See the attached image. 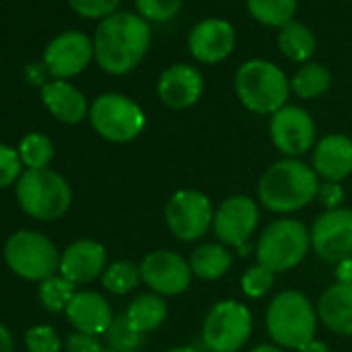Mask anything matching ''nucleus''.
I'll use <instances>...</instances> for the list:
<instances>
[{"label":"nucleus","mask_w":352,"mask_h":352,"mask_svg":"<svg viewBox=\"0 0 352 352\" xmlns=\"http://www.w3.org/2000/svg\"><path fill=\"white\" fill-rule=\"evenodd\" d=\"M189 265H191L193 276H197L201 280H218L230 270L232 253L224 245L208 243V245L197 247L191 253Z\"/></svg>","instance_id":"obj_24"},{"label":"nucleus","mask_w":352,"mask_h":352,"mask_svg":"<svg viewBox=\"0 0 352 352\" xmlns=\"http://www.w3.org/2000/svg\"><path fill=\"white\" fill-rule=\"evenodd\" d=\"M259 224V208L247 195H232L214 214V232L224 247L243 249Z\"/></svg>","instance_id":"obj_12"},{"label":"nucleus","mask_w":352,"mask_h":352,"mask_svg":"<svg viewBox=\"0 0 352 352\" xmlns=\"http://www.w3.org/2000/svg\"><path fill=\"white\" fill-rule=\"evenodd\" d=\"M311 247V232L294 218L272 222L257 241V263L274 274L296 267Z\"/></svg>","instance_id":"obj_5"},{"label":"nucleus","mask_w":352,"mask_h":352,"mask_svg":"<svg viewBox=\"0 0 352 352\" xmlns=\"http://www.w3.org/2000/svg\"><path fill=\"white\" fill-rule=\"evenodd\" d=\"M274 278H276L274 272H270L267 267H263V265L257 263V265L249 267V270L243 274L241 288H243V292H245L249 298H261L263 294H267V290H272Z\"/></svg>","instance_id":"obj_33"},{"label":"nucleus","mask_w":352,"mask_h":352,"mask_svg":"<svg viewBox=\"0 0 352 352\" xmlns=\"http://www.w3.org/2000/svg\"><path fill=\"white\" fill-rule=\"evenodd\" d=\"M251 352H284L280 346H272V344H259V346H255Z\"/></svg>","instance_id":"obj_43"},{"label":"nucleus","mask_w":352,"mask_h":352,"mask_svg":"<svg viewBox=\"0 0 352 352\" xmlns=\"http://www.w3.org/2000/svg\"><path fill=\"white\" fill-rule=\"evenodd\" d=\"M234 28L224 19H206L197 23L189 36L191 54L206 65H216L228 58L234 50Z\"/></svg>","instance_id":"obj_16"},{"label":"nucleus","mask_w":352,"mask_h":352,"mask_svg":"<svg viewBox=\"0 0 352 352\" xmlns=\"http://www.w3.org/2000/svg\"><path fill=\"white\" fill-rule=\"evenodd\" d=\"M151 30L135 13H114L106 17L94 36V56L110 75L131 73L147 54Z\"/></svg>","instance_id":"obj_1"},{"label":"nucleus","mask_w":352,"mask_h":352,"mask_svg":"<svg viewBox=\"0 0 352 352\" xmlns=\"http://www.w3.org/2000/svg\"><path fill=\"white\" fill-rule=\"evenodd\" d=\"M0 352H15L13 336L3 323H0Z\"/></svg>","instance_id":"obj_40"},{"label":"nucleus","mask_w":352,"mask_h":352,"mask_svg":"<svg viewBox=\"0 0 352 352\" xmlns=\"http://www.w3.org/2000/svg\"><path fill=\"white\" fill-rule=\"evenodd\" d=\"M67 317L75 325L77 331L89 333L96 338L100 333H106L114 321L108 300L102 294L89 292V290L77 292L73 296V300L67 307Z\"/></svg>","instance_id":"obj_20"},{"label":"nucleus","mask_w":352,"mask_h":352,"mask_svg":"<svg viewBox=\"0 0 352 352\" xmlns=\"http://www.w3.org/2000/svg\"><path fill=\"white\" fill-rule=\"evenodd\" d=\"M265 325L278 346L300 350L305 344L315 340L317 313L302 292L284 290L270 302Z\"/></svg>","instance_id":"obj_4"},{"label":"nucleus","mask_w":352,"mask_h":352,"mask_svg":"<svg viewBox=\"0 0 352 352\" xmlns=\"http://www.w3.org/2000/svg\"><path fill=\"white\" fill-rule=\"evenodd\" d=\"M5 259L15 274L36 282L48 280L60 270V255L54 243L32 230H21L7 241Z\"/></svg>","instance_id":"obj_7"},{"label":"nucleus","mask_w":352,"mask_h":352,"mask_svg":"<svg viewBox=\"0 0 352 352\" xmlns=\"http://www.w3.org/2000/svg\"><path fill=\"white\" fill-rule=\"evenodd\" d=\"M311 247L327 263L352 257V210H331L321 214L311 228Z\"/></svg>","instance_id":"obj_13"},{"label":"nucleus","mask_w":352,"mask_h":352,"mask_svg":"<svg viewBox=\"0 0 352 352\" xmlns=\"http://www.w3.org/2000/svg\"><path fill=\"white\" fill-rule=\"evenodd\" d=\"M298 352H331L329 346L325 342H319V340H311L309 344H305Z\"/></svg>","instance_id":"obj_42"},{"label":"nucleus","mask_w":352,"mask_h":352,"mask_svg":"<svg viewBox=\"0 0 352 352\" xmlns=\"http://www.w3.org/2000/svg\"><path fill=\"white\" fill-rule=\"evenodd\" d=\"M91 126L100 137L112 143L133 141L145 126V114L131 98L104 94L89 108Z\"/></svg>","instance_id":"obj_8"},{"label":"nucleus","mask_w":352,"mask_h":352,"mask_svg":"<svg viewBox=\"0 0 352 352\" xmlns=\"http://www.w3.org/2000/svg\"><path fill=\"white\" fill-rule=\"evenodd\" d=\"M75 294H77L75 284L71 280H67L65 276H52V278L44 280L40 286V300L52 313L67 311V307Z\"/></svg>","instance_id":"obj_30"},{"label":"nucleus","mask_w":352,"mask_h":352,"mask_svg":"<svg viewBox=\"0 0 352 352\" xmlns=\"http://www.w3.org/2000/svg\"><path fill=\"white\" fill-rule=\"evenodd\" d=\"M270 135L274 145L290 155H302L315 143V122L311 114L298 106H284L270 120Z\"/></svg>","instance_id":"obj_14"},{"label":"nucleus","mask_w":352,"mask_h":352,"mask_svg":"<svg viewBox=\"0 0 352 352\" xmlns=\"http://www.w3.org/2000/svg\"><path fill=\"white\" fill-rule=\"evenodd\" d=\"M71 9L87 19H106L116 13L120 0H69Z\"/></svg>","instance_id":"obj_34"},{"label":"nucleus","mask_w":352,"mask_h":352,"mask_svg":"<svg viewBox=\"0 0 352 352\" xmlns=\"http://www.w3.org/2000/svg\"><path fill=\"white\" fill-rule=\"evenodd\" d=\"M141 282L147 284L160 296L183 294L193 278L189 261L176 251H151L139 263Z\"/></svg>","instance_id":"obj_11"},{"label":"nucleus","mask_w":352,"mask_h":352,"mask_svg":"<svg viewBox=\"0 0 352 352\" xmlns=\"http://www.w3.org/2000/svg\"><path fill=\"white\" fill-rule=\"evenodd\" d=\"M48 69L44 67V65H32V67H28V75H30V79L34 81V83H38V85H46L44 83V73H46Z\"/></svg>","instance_id":"obj_41"},{"label":"nucleus","mask_w":352,"mask_h":352,"mask_svg":"<svg viewBox=\"0 0 352 352\" xmlns=\"http://www.w3.org/2000/svg\"><path fill=\"white\" fill-rule=\"evenodd\" d=\"M106 267V249L96 241H77L60 257V276L73 284H85L98 278Z\"/></svg>","instance_id":"obj_19"},{"label":"nucleus","mask_w":352,"mask_h":352,"mask_svg":"<svg viewBox=\"0 0 352 352\" xmlns=\"http://www.w3.org/2000/svg\"><path fill=\"white\" fill-rule=\"evenodd\" d=\"M104 352H116V350H104Z\"/></svg>","instance_id":"obj_45"},{"label":"nucleus","mask_w":352,"mask_h":352,"mask_svg":"<svg viewBox=\"0 0 352 352\" xmlns=\"http://www.w3.org/2000/svg\"><path fill=\"white\" fill-rule=\"evenodd\" d=\"M129 325L137 331V333H147L157 329L164 319L168 317V305L160 294H139L126 309L124 313Z\"/></svg>","instance_id":"obj_23"},{"label":"nucleus","mask_w":352,"mask_h":352,"mask_svg":"<svg viewBox=\"0 0 352 352\" xmlns=\"http://www.w3.org/2000/svg\"><path fill=\"white\" fill-rule=\"evenodd\" d=\"M336 280L340 284H352V257L336 263Z\"/></svg>","instance_id":"obj_39"},{"label":"nucleus","mask_w":352,"mask_h":352,"mask_svg":"<svg viewBox=\"0 0 352 352\" xmlns=\"http://www.w3.org/2000/svg\"><path fill=\"white\" fill-rule=\"evenodd\" d=\"M253 329L251 311L236 300H222L210 309L204 321V344L212 352H239Z\"/></svg>","instance_id":"obj_9"},{"label":"nucleus","mask_w":352,"mask_h":352,"mask_svg":"<svg viewBox=\"0 0 352 352\" xmlns=\"http://www.w3.org/2000/svg\"><path fill=\"white\" fill-rule=\"evenodd\" d=\"M313 170L329 183H340L352 174V139L346 135H325L313 151Z\"/></svg>","instance_id":"obj_18"},{"label":"nucleus","mask_w":352,"mask_h":352,"mask_svg":"<svg viewBox=\"0 0 352 352\" xmlns=\"http://www.w3.org/2000/svg\"><path fill=\"white\" fill-rule=\"evenodd\" d=\"M214 214L210 197L193 189L176 191L164 212L168 230L183 243L199 241L214 226Z\"/></svg>","instance_id":"obj_10"},{"label":"nucleus","mask_w":352,"mask_h":352,"mask_svg":"<svg viewBox=\"0 0 352 352\" xmlns=\"http://www.w3.org/2000/svg\"><path fill=\"white\" fill-rule=\"evenodd\" d=\"M19 155L21 162L30 168V170H42L50 164L52 155H54V147L52 141L42 135V133H30L21 139L19 145Z\"/></svg>","instance_id":"obj_29"},{"label":"nucleus","mask_w":352,"mask_h":352,"mask_svg":"<svg viewBox=\"0 0 352 352\" xmlns=\"http://www.w3.org/2000/svg\"><path fill=\"white\" fill-rule=\"evenodd\" d=\"M21 155L9 147L0 143V189L13 185L17 179H21Z\"/></svg>","instance_id":"obj_36"},{"label":"nucleus","mask_w":352,"mask_h":352,"mask_svg":"<svg viewBox=\"0 0 352 352\" xmlns=\"http://www.w3.org/2000/svg\"><path fill=\"white\" fill-rule=\"evenodd\" d=\"M183 0H137V11L145 21L166 23L179 15Z\"/></svg>","instance_id":"obj_32"},{"label":"nucleus","mask_w":352,"mask_h":352,"mask_svg":"<svg viewBox=\"0 0 352 352\" xmlns=\"http://www.w3.org/2000/svg\"><path fill=\"white\" fill-rule=\"evenodd\" d=\"M317 199H319V204H321L327 212L340 210V206H342V201H344V189H342L340 183H329V181H325V183L319 185Z\"/></svg>","instance_id":"obj_37"},{"label":"nucleus","mask_w":352,"mask_h":352,"mask_svg":"<svg viewBox=\"0 0 352 352\" xmlns=\"http://www.w3.org/2000/svg\"><path fill=\"white\" fill-rule=\"evenodd\" d=\"M247 7L259 23L282 30L296 13V0H247Z\"/></svg>","instance_id":"obj_27"},{"label":"nucleus","mask_w":352,"mask_h":352,"mask_svg":"<svg viewBox=\"0 0 352 352\" xmlns=\"http://www.w3.org/2000/svg\"><path fill=\"white\" fill-rule=\"evenodd\" d=\"M164 352H197V350L191 348V346H179V348H170V350H164Z\"/></svg>","instance_id":"obj_44"},{"label":"nucleus","mask_w":352,"mask_h":352,"mask_svg":"<svg viewBox=\"0 0 352 352\" xmlns=\"http://www.w3.org/2000/svg\"><path fill=\"white\" fill-rule=\"evenodd\" d=\"M94 58V42L81 32L56 36L44 52V67L60 81L79 75Z\"/></svg>","instance_id":"obj_15"},{"label":"nucleus","mask_w":352,"mask_h":352,"mask_svg":"<svg viewBox=\"0 0 352 352\" xmlns=\"http://www.w3.org/2000/svg\"><path fill=\"white\" fill-rule=\"evenodd\" d=\"M141 282V270L139 265L131 261H116L110 267H106L102 276V284L112 294H126L135 290Z\"/></svg>","instance_id":"obj_28"},{"label":"nucleus","mask_w":352,"mask_h":352,"mask_svg":"<svg viewBox=\"0 0 352 352\" xmlns=\"http://www.w3.org/2000/svg\"><path fill=\"white\" fill-rule=\"evenodd\" d=\"M106 336H108L110 350H116V352H139V348L143 344V336L137 333L129 325L126 317L114 319L112 325L108 327Z\"/></svg>","instance_id":"obj_31"},{"label":"nucleus","mask_w":352,"mask_h":352,"mask_svg":"<svg viewBox=\"0 0 352 352\" xmlns=\"http://www.w3.org/2000/svg\"><path fill=\"white\" fill-rule=\"evenodd\" d=\"M317 315L333 333L352 336V284L329 286L317 302Z\"/></svg>","instance_id":"obj_21"},{"label":"nucleus","mask_w":352,"mask_h":352,"mask_svg":"<svg viewBox=\"0 0 352 352\" xmlns=\"http://www.w3.org/2000/svg\"><path fill=\"white\" fill-rule=\"evenodd\" d=\"M25 344L30 352H60V340L50 325H36L28 329Z\"/></svg>","instance_id":"obj_35"},{"label":"nucleus","mask_w":352,"mask_h":352,"mask_svg":"<svg viewBox=\"0 0 352 352\" xmlns=\"http://www.w3.org/2000/svg\"><path fill=\"white\" fill-rule=\"evenodd\" d=\"M278 46H280L282 54L288 56L290 60L305 63V60L313 58V54L317 50V40H315V34L305 23L290 21L280 30Z\"/></svg>","instance_id":"obj_25"},{"label":"nucleus","mask_w":352,"mask_h":352,"mask_svg":"<svg viewBox=\"0 0 352 352\" xmlns=\"http://www.w3.org/2000/svg\"><path fill=\"white\" fill-rule=\"evenodd\" d=\"M21 210L36 220H56L71 206V187L54 170H25L17 183Z\"/></svg>","instance_id":"obj_6"},{"label":"nucleus","mask_w":352,"mask_h":352,"mask_svg":"<svg viewBox=\"0 0 352 352\" xmlns=\"http://www.w3.org/2000/svg\"><path fill=\"white\" fill-rule=\"evenodd\" d=\"M317 172L294 157L272 164L257 185L259 201L276 214H292L307 208L317 197Z\"/></svg>","instance_id":"obj_2"},{"label":"nucleus","mask_w":352,"mask_h":352,"mask_svg":"<svg viewBox=\"0 0 352 352\" xmlns=\"http://www.w3.org/2000/svg\"><path fill=\"white\" fill-rule=\"evenodd\" d=\"M331 83V75L323 65L317 63H309L305 67H300L296 71V75L292 77V91L302 98V100H311V98H319L329 89Z\"/></svg>","instance_id":"obj_26"},{"label":"nucleus","mask_w":352,"mask_h":352,"mask_svg":"<svg viewBox=\"0 0 352 352\" xmlns=\"http://www.w3.org/2000/svg\"><path fill=\"white\" fill-rule=\"evenodd\" d=\"M234 91L247 110L276 114L288 102L290 83L280 67L257 58L241 65L234 77Z\"/></svg>","instance_id":"obj_3"},{"label":"nucleus","mask_w":352,"mask_h":352,"mask_svg":"<svg viewBox=\"0 0 352 352\" xmlns=\"http://www.w3.org/2000/svg\"><path fill=\"white\" fill-rule=\"evenodd\" d=\"M67 352H104L96 336L75 331L67 340Z\"/></svg>","instance_id":"obj_38"},{"label":"nucleus","mask_w":352,"mask_h":352,"mask_svg":"<svg viewBox=\"0 0 352 352\" xmlns=\"http://www.w3.org/2000/svg\"><path fill=\"white\" fill-rule=\"evenodd\" d=\"M204 94V77L195 67L174 65L166 69L157 81L160 100L172 110H185L199 102Z\"/></svg>","instance_id":"obj_17"},{"label":"nucleus","mask_w":352,"mask_h":352,"mask_svg":"<svg viewBox=\"0 0 352 352\" xmlns=\"http://www.w3.org/2000/svg\"><path fill=\"white\" fill-rule=\"evenodd\" d=\"M42 100L46 108L54 114V118L67 124H77L87 114L85 96L77 87L60 79H54L42 87Z\"/></svg>","instance_id":"obj_22"}]
</instances>
